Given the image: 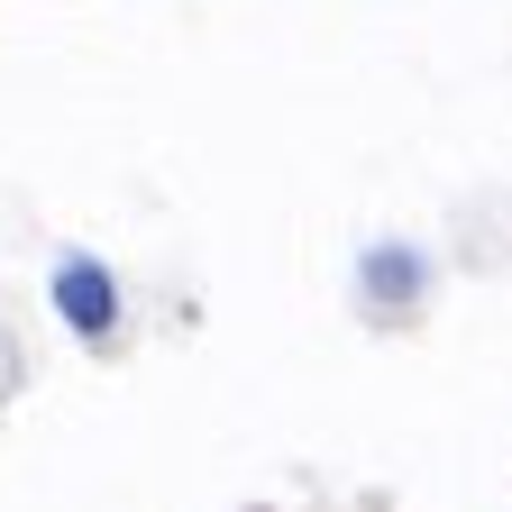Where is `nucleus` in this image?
Segmentation results:
<instances>
[{
	"label": "nucleus",
	"instance_id": "obj_2",
	"mask_svg": "<svg viewBox=\"0 0 512 512\" xmlns=\"http://www.w3.org/2000/svg\"><path fill=\"white\" fill-rule=\"evenodd\" d=\"M357 302H366V320H412V311L430 302V247L375 238V247L357 256Z\"/></svg>",
	"mask_w": 512,
	"mask_h": 512
},
{
	"label": "nucleus",
	"instance_id": "obj_1",
	"mask_svg": "<svg viewBox=\"0 0 512 512\" xmlns=\"http://www.w3.org/2000/svg\"><path fill=\"white\" fill-rule=\"evenodd\" d=\"M46 302H55V320H64L83 348H110V339H119V311H128L110 256H92V247H64L55 266H46Z\"/></svg>",
	"mask_w": 512,
	"mask_h": 512
}]
</instances>
